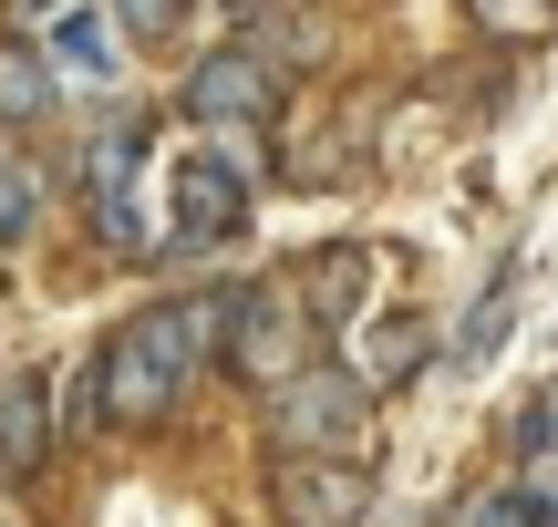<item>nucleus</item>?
<instances>
[{
    "label": "nucleus",
    "mask_w": 558,
    "mask_h": 527,
    "mask_svg": "<svg viewBox=\"0 0 558 527\" xmlns=\"http://www.w3.org/2000/svg\"><path fill=\"white\" fill-rule=\"evenodd\" d=\"M207 352H228V301H156V310H135V321L94 352L104 425H124V434L166 425L177 393H186V372H197Z\"/></svg>",
    "instance_id": "nucleus-1"
},
{
    "label": "nucleus",
    "mask_w": 558,
    "mask_h": 527,
    "mask_svg": "<svg viewBox=\"0 0 558 527\" xmlns=\"http://www.w3.org/2000/svg\"><path fill=\"white\" fill-rule=\"evenodd\" d=\"M269 445H279V466H362L373 393L352 372H300V383L269 393Z\"/></svg>",
    "instance_id": "nucleus-2"
},
{
    "label": "nucleus",
    "mask_w": 558,
    "mask_h": 527,
    "mask_svg": "<svg viewBox=\"0 0 558 527\" xmlns=\"http://www.w3.org/2000/svg\"><path fill=\"white\" fill-rule=\"evenodd\" d=\"M311 342H320V321L300 310V280H290V290L259 280V290H239V301H228V352H218V363L239 372V383L279 393V383H300V372H311Z\"/></svg>",
    "instance_id": "nucleus-3"
},
{
    "label": "nucleus",
    "mask_w": 558,
    "mask_h": 527,
    "mask_svg": "<svg viewBox=\"0 0 558 527\" xmlns=\"http://www.w3.org/2000/svg\"><path fill=\"white\" fill-rule=\"evenodd\" d=\"M239 228H248V176L239 166H218V156H177L166 166V228H156L166 259H197V248L239 238Z\"/></svg>",
    "instance_id": "nucleus-4"
},
{
    "label": "nucleus",
    "mask_w": 558,
    "mask_h": 527,
    "mask_svg": "<svg viewBox=\"0 0 558 527\" xmlns=\"http://www.w3.org/2000/svg\"><path fill=\"white\" fill-rule=\"evenodd\" d=\"M177 103H186V124H207V135H248V124L279 103V73H269L259 52H207L197 73H186Z\"/></svg>",
    "instance_id": "nucleus-5"
},
{
    "label": "nucleus",
    "mask_w": 558,
    "mask_h": 527,
    "mask_svg": "<svg viewBox=\"0 0 558 527\" xmlns=\"http://www.w3.org/2000/svg\"><path fill=\"white\" fill-rule=\"evenodd\" d=\"M269 507H279V527H362L373 476H362V466H279L269 476Z\"/></svg>",
    "instance_id": "nucleus-6"
},
{
    "label": "nucleus",
    "mask_w": 558,
    "mask_h": 527,
    "mask_svg": "<svg viewBox=\"0 0 558 527\" xmlns=\"http://www.w3.org/2000/svg\"><path fill=\"white\" fill-rule=\"evenodd\" d=\"M41 455H52V393H41V372H21V383H0V476H32Z\"/></svg>",
    "instance_id": "nucleus-7"
},
{
    "label": "nucleus",
    "mask_w": 558,
    "mask_h": 527,
    "mask_svg": "<svg viewBox=\"0 0 558 527\" xmlns=\"http://www.w3.org/2000/svg\"><path fill=\"white\" fill-rule=\"evenodd\" d=\"M362 290H373V259H362V248H320V259L300 269V310H311L320 331L362 321Z\"/></svg>",
    "instance_id": "nucleus-8"
},
{
    "label": "nucleus",
    "mask_w": 558,
    "mask_h": 527,
    "mask_svg": "<svg viewBox=\"0 0 558 527\" xmlns=\"http://www.w3.org/2000/svg\"><path fill=\"white\" fill-rule=\"evenodd\" d=\"M424 352H435V331H424V321H383L373 342H362L352 383H362V393H373V383H414V372H424Z\"/></svg>",
    "instance_id": "nucleus-9"
},
{
    "label": "nucleus",
    "mask_w": 558,
    "mask_h": 527,
    "mask_svg": "<svg viewBox=\"0 0 558 527\" xmlns=\"http://www.w3.org/2000/svg\"><path fill=\"white\" fill-rule=\"evenodd\" d=\"M32 114H52V73H41V52L32 41H0V124H32Z\"/></svg>",
    "instance_id": "nucleus-10"
},
{
    "label": "nucleus",
    "mask_w": 558,
    "mask_h": 527,
    "mask_svg": "<svg viewBox=\"0 0 558 527\" xmlns=\"http://www.w3.org/2000/svg\"><path fill=\"white\" fill-rule=\"evenodd\" d=\"M32 218H41V186H32V166H11V156H0V259H11V248L32 238Z\"/></svg>",
    "instance_id": "nucleus-11"
},
{
    "label": "nucleus",
    "mask_w": 558,
    "mask_h": 527,
    "mask_svg": "<svg viewBox=\"0 0 558 527\" xmlns=\"http://www.w3.org/2000/svg\"><path fill=\"white\" fill-rule=\"evenodd\" d=\"M465 11H476L486 32H507V41H538V32H558V0H465Z\"/></svg>",
    "instance_id": "nucleus-12"
},
{
    "label": "nucleus",
    "mask_w": 558,
    "mask_h": 527,
    "mask_svg": "<svg viewBox=\"0 0 558 527\" xmlns=\"http://www.w3.org/2000/svg\"><path fill=\"white\" fill-rule=\"evenodd\" d=\"M507 310H518V290H497V301H476V321H465V342H456V363H486V352L507 342Z\"/></svg>",
    "instance_id": "nucleus-13"
},
{
    "label": "nucleus",
    "mask_w": 558,
    "mask_h": 527,
    "mask_svg": "<svg viewBox=\"0 0 558 527\" xmlns=\"http://www.w3.org/2000/svg\"><path fill=\"white\" fill-rule=\"evenodd\" d=\"M114 21H124L135 41H166V32L186 21V0H114Z\"/></svg>",
    "instance_id": "nucleus-14"
},
{
    "label": "nucleus",
    "mask_w": 558,
    "mask_h": 527,
    "mask_svg": "<svg viewBox=\"0 0 558 527\" xmlns=\"http://www.w3.org/2000/svg\"><path fill=\"white\" fill-rule=\"evenodd\" d=\"M548 507L538 497H476V507H465V527H538Z\"/></svg>",
    "instance_id": "nucleus-15"
},
{
    "label": "nucleus",
    "mask_w": 558,
    "mask_h": 527,
    "mask_svg": "<svg viewBox=\"0 0 558 527\" xmlns=\"http://www.w3.org/2000/svg\"><path fill=\"white\" fill-rule=\"evenodd\" d=\"M538 527H558V517H538Z\"/></svg>",
    "instance_id": "nucleus-16"
}]
</instances>
